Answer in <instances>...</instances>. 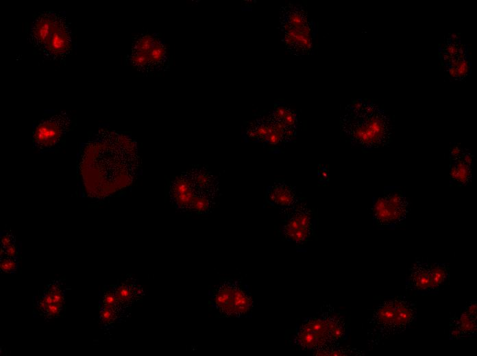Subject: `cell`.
Here are the masks:
<instances>
[{
	"instance_id": "cell-1",
	"label": "cell",
	"mask_w": 477,
	"mask_h": 356,
	"mask_svg": "<svg viewBox=\"0 0 477 356\" xmlns=\"http://www.w3.org/2000/svg\"><path fill=\"white\" fill-rule=\"evenodd\" d=\"M106 155L99 140L86 145L82 154L78 172L86 194L91 198H103L129 183L136 167L125 165L115 157Z\"/></svg>"
},
{
	"instance_id": "cell-2",
	"label": "cell",
	"mask_w": 477,
	"mask_h": 356,
	"mask_svg": "<svg viewBox=\"0 0 477 356\" xmlns=\"http://www.w3.org/2000/svg\"><path fill=\"white\" fill-rule=\"evenodd\" d=\"M340 125L351 143L363 149L384 147L391 141V118L384 110L371 101H352L345 107Z\"/></svg>"
},
{
	"instance_id": "cell-3",
	"label": "cell",
	"mask_w": 477,
	"mask_h": 356,
	"mask_svg": "<svg viewBox=\"0 0 477 356\" xmlns=\"http://www.w3.org/2000/svg\"><path fill=\"white\" fill-rule=\"evenodd\" d=\"M349 333L345 317L332 305L324 304L315 315L297 324L293 343L311 353L341 344Z\"/></svg>"
},
{
	"instance_id": "cell-4",
	"label": "cell",
	"mask_w": 477,
	"mask_h": 356,
	"mask_svg": "<svg viewBox=\"0 0 477 356\" xmlns=\"http://www.w3.org/2000/svg\"><path fill=\"white\" fill-rule=\"evenodd\" d=\"M417 321L416 303L405 296L381 302L367 322V344L371 350L391 336L410 329Z\"/></svg>"
},
{
	"instance_id": "cell-5",
	"label": "cell",
	"mask_w": 477,
	"mask_h": 356,
	"mask_svg": "<svg viewBox=\"0 0 477 356\" xmlns=\"http://www.w3.org/2000/svg\"><path fill=\"white\" fill-rule=\"evenodd\" d=\"M316 27L307 10L301 5L289 3L280 10V35L286 50L304 55L313 50Z\"/></svg>"
},
{
	"instance_id": "cell-6",
	"label": "cell",
	"mask_w": 477,
	"mask_h": 356,
	"mask_svg": "<svg viewBox=\"0 0 477 356\" xmlns=\"http://www.w3.org/2000/svg\"><path fill=\"white\" fill-rule=\"evenodd\" d=\"M210 304L222 317L252 316L254 301L248 286L240 281L225 280L210 292Z\"/></svg>"
},
{
	"instance_id": "cell-7",
	"label": "cell",
	"mask_w": 477,
	"mask_h": 356,
	"mask_svg": "<svg viewBox=\"0 0 477 356\" xmlns=\"http://www.w3.org/2000/svg\"><path fill=\"white\" fill-rule=\"evenodd\" d=\"M31 36L37 47L52 58L63 56L71 46L68 26L53 13L43 14L35 21Z\"/></svg>"
},
{
	"instance_id": "cell-8",
	"label": "cell",
	"mask_w": 477,
	"mask_h": 356,
	"mask_svg": "<svg viewBox=\"0 0 477 356\" xmlns=\"http://www.w3.org/2000/svg\"><path fill=\"white\" fill-rule=\"evenodd\" d=\"M371 210L374 224L381 228L394 229L406 219L408 201L398 187L387 186L382 194L374 198Z\"/></svg>"
},
{
	"instance_id": "cell-9",
	"label": "cell",
	"mask_w": 477,
	"mask_h": 356,
	"mask_svg": "<svg viewBox=\"0 0 477 356\" xmlns=\"http://www.w3.org/2000/svg\"><path fill=\"white\" fill-rule=\"evenodd\" d=\"M439 58L450 79L463 81L472 71L469 48L456 34L445 36L439 47Z\"/></svg>"
},
{
	"instance_id": "cell-10",
	"label": "cell",
	"mask_w": 477,
	"mask_h": 356,
	"mask_svg": "<svg viewBox=\"0 0 477 356\" xmlns=\"http://www.w3.org/2000/svg\"><path fill=\"white\" fill-rule=\"evenodd\" d=\"M284 214L282 232L286 240L297 245L307 242L316 229L313 210L306 203L299 202Z\"/></svg>"
},
{
	"instance_id": "cell-11",
	"label": "cell",
	"mask_w": 477,
	"mask_h": 356,
	"mask_svg": "<svg viewBox=\"0 0 477 356\" xmlns=\"http://www.w3.org/2000/svg\"><path fill=\"white\" fill-rule=\"evenodd\" d=\"M69 117L63 112L41 120L34 131V145L39 151H47L56 146L67 131Z\"/></svg>"
},
{
	"instance_id": "cell-12",
	"label": "cell",
	"mask_w": 477,
	"mask_h": 356,
	"mask_svg": "<svg viewBox=\"0 0 477 356\" xmlns=\"http://www.w3.org/2000/svg\"><path fill=\"white\" fill-rule=\"evenodd\" d=\"M265 199L270 205L283 213L299 202L295 187L284 181H276L267 186Z\"/></svg>"
},
{
	"instance_id": "cell-13",
	"label": "cell",
	"mask_w": 477,
	"mask_h": 356,
	"mask_svg": "<svg viewBox=\"0 0 477 356\" xmlns=\"http://www.w3.org/2000/svg\"><path fill=\"white\" fill-rule=\"evenodd\" d=\"M473 155L465 148L456 157H450V180L451 183L463 186L469 184L472 177Z\"/></svg>"
},
{
	"instance_id": "cell-14",
	"label": "cell",
	"mask_w": 477,
	"mask_h": 356,
	"mask_svg": "<svg viewBox=\"0 0 477 356\" xmlns=\"http://www.w3.org/2000/svg\"><path fill=\"white\" fill-rule=\"evenodd\" d=\"M430 283V264L416 259L406 277V290L427 294Z\"/></svg>"
},
{
	"instance_id": "cell-15",
	"label": "cell",
	"mask_w": 477,
	"mask_h": 356,
	"mask_svg": "<svg viewBox=\"0 0 477 356\" xmlns=\"http://www.w3.org/2000/svg\"><path fill=\"white\" fill-rule=\"evenodd\" d=\"M476 315L463 308L459 316L450 319L449 335L452 340L472 338L476 336Z\"/></svg>"
},
{
	"instance_id": "cell-16",
	"label": "cell",
	"mask_w": 477,
	"mask_h": 356,
	"mask_svg": "<svg viewBox=\"0 0 477 356\" xmlns=\"http://www.w3.org/2000/svg\"><path fill=\"white\" fill-rule=\"evenodd\" d=\"M111 289L119 302L127 308L141 299L145 294L142 286L132 277L112 285Z\"/></svg>"
},
{
	"instance_id": "cell-17",
	"label": "cell",
	"mask_w": 477,
	"mask_h": 356,
	"mask_svg": "<svg viewBox=\"0 0 477 356\" xmlns=\"http://www.w3.org/2000/svg\"><path fill=\"white\" fill-rule=\"evenodd\" d=\"M64 296L65 290L63 283L60 280L51 281L37 301L36 308L39 314L49 305L63 306Z\"/></svg>"
},
{
	"instance_id": "cell-18",
	"label": "cell",
	"mask_w": 477,
	"mask_h": 356,
	"mask_svg": "<svg viewBox=\"0 0 477 356\" xmlns=\"http://www.w3.org/2000/svg\"><path fill=\"white\" fill-rule=\"evenodd\" d=\"M450 278V266L446 263L430 264V283L427 294H437L440 287Z\"/></svg>"
},
{
	"instance_id": "cell-19",
	"label": "cell",
	"mask_w": 477,
	"mask_h": 356,
	"mask_svg": "<svg viewBox=\"0 0 477 356\" xmlns=\"http://www.w3.org/2000/svg\"><path fill=\"white\" fill-rule=\"evenodd\" d=\"M127 309H114L99 305V322L103 329H109L115 323L127 316Z\"/></svg>"
},
{
	"instance_id": "cell-20",
	"label": "cell",
	"mask_w": 477,
	"mask_h": 356,
	"mask_svg": "<svg viewBox=\"0 0 477 356\" xmlns=\"http://www.w3.org/2000/svg\"><path fill=\"white\" fill-rule=\"evenodd\" d=\"M310 353H312V355H313L362 356L365 355V353L363 351L358 350L356 347L351 346H341L340 344L326 348L324 349L317 350L311 352Z\"/></svg>"
},
{
	"instance_id": "cell-21",
	"label": "cell",
	"mask_w": 477,
	"mask_h": 356,
	"mask_svg": "<svg viewBox=\"0 0 477 356\" xmlns=\"http://www.w3.org/2000/svg\"><path fill=\"white\" fill-rule=\"evenodd\" d=\"M99 305L114 309H127L119 302L111 288L103 293Z\"/></svg>"
},
{
	"instance_id": "cell-22",
	"label": "cell",
	"mask_w": 477,
	"mask_h": 356,
	"mask_svg": "<svg viewBox=\"0 0 477 356\" xmlns=\"http://www.w3.org/2000/svg\"><path fill=\"white\" fill-rule=\"evenodd\" d=\"M19 266L18 257H5L1 259L0 268L3 272L14 273L16 272Z\"/></svg>"
},
{
	"instance_id": "cell-23",
	"label": "cell",
	"mask_w": 477,
	"mask_h": 356,
	"mask_svg": "<svg viewBox=\"0 0 477 356\" xmlns=\"http://www.w3.org/2000/svg\"><path fill=\"white\" fill-rule=\"evenodd\" d=\"M1 250L3 251V253L6 257H18L17 247L16 246V243H14L5 247H1Z\"/></svg>"
},
{
	"instance_id": "cell-24",
	"label": "cell",
	"mask_w": 477,
	"mask_h": 356,
	"mask_svg": "<svg viewBox=\"0 0 477 356\" xmlns=\"http://www.w3.org/2000/svg\"><path fill=\"white\" fill-rule=\"evenodd\" d=\"M14 243H15V238L12 233H6L1 238V247H5Z\"/></svg>"
}]
</instances>
